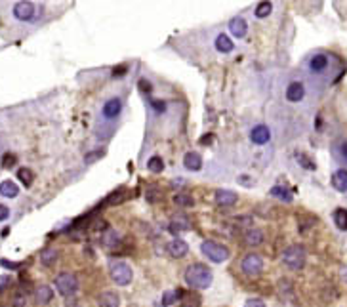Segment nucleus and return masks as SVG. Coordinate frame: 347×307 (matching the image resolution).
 I'll list each match as a JSON object with an SVG mask.
<instances>
[{"label":"nucleus","instance_id":"5","mask_svg":"<svg viewBox=\"0 0 347 307\" xmlns=\"http://www.w3.org/2000/svg\"><path fill=\"white\" fill-rule=\"evenodd\" d=\"M56 288H58V292L65 298H69V296H73L76 290H78V279L74 277L73 273H69V271H65V273H59L58 277H56Z\"/></svg>","mask_w":347,"mask_h":307},{"label":"nucleus","instance_id":"26","mask_svg":"<svg viewBox=\"0 0 347 307\" xmlns=\"http://www.w3.org/2000/svg\"><path fill=\"white\" fill-rule=\"evenodd\" d=\"M244 243H246L248 246H258L263 243V233L261 231H258V229H252V231H248L246 235H244Z\"/></svg>","mask_w":347,"mask_h":307},{"label":"nucleus","instance_id":"40","mask_svg":"<svg viewBox=\"0 0 347 307\" xmlns=\"http://www.w3.org/2000/svg\"><path fill=\"white\" fill-rule=\"evenodd\" d=\"M103 155V151H98V153H90V155H86V162L90 164L92 160H98V157H101Z\"/></svg>","mask_w":347,"mask_h":307},{"label":"nucleus","instance_id":"44","mask_svg":"<svg viewBox=\"0 0 347 307\" xmlns=\"http://www.w3.org/2000/svg\"><path fill=\"white\" fill-rule=\"evenodd\" d=\"M181 307H187V306H181Z\"/></svg>","mask_w":347,"mask_h":307},{"label":"nucleus","instance_id":"3","mask_svg":"<svg viewBox=\"0 0 347 307\" xmlns=\"http://www.w3.org/2000/svg\"><path fill=\"white\" fill-rule=\"evenodd\" d=\"M200 252L214 263H223L229 258V248L222 243H216V241H204L200 245Z\"/></svg>","mask_w":347,"mask_h":307},{"label":"nucleus","instance_id":"10","mask_svg":"<svg viewBox=\"0 0 347 307\" xmlns=\"http://www.w3.org/2000/svg\"><path fill=\"white\" fill-rule=\"evenodd\" d=\"M54 300V288L50 284H38L35 288V302L38 306H48Z\"/></svg>","mask_w":347,"mask_h":307},{"label":"nucleus","instance_id":"13","mask_svg":"<svg viewBox=\"0 0 347 307\" xmlns=\"http://www.w3.org/2000/svg\"><path fill=\"white\" fill-rule=\"evenodd\" d=\"M120 111H122V101L118 98H113L109 101H105V105H103V117L105 119H116L120 115Z\"/></svg>","mask_w":347,"mask_h":307},{"label":"nucleus","instance_id":"29","mask_svg":"<svg viewBox=\"0 0 347 307\" xmlns=\"http://www.w3.org/2000/svg\"><path fill=\"white\" fill-rule=\"evenodd\" d=\"M179 294H181L179 290H166V292L162 294V306H164V307L174 306V304H175V302L181 298Z\"/></svg>","mask_w":347,"mask_h":307},{"label":"nucleus","instance_id":"21","mask_svg":"<svg viewBox=\"0 0 347 307\" xmlns=\"http://www.w3.org/2000/svg\"><path fill=\"white\" fill-rule=\"evenodd\" d=\"M120 243V235L116 233V231H105V233L101 235V245L105 246V248H115V246Z\"/></svg>","mask_w":347,"mask_h":307},{"label":"nucleus","instance_id":"38","mask_svg":"<svg viewBox=\"0 0 347 307\" xmlns=\"http://www.w3.org/2000/svg\"><path fill=\"white\" fill-rule=\"evenodd\" d=\"M210 141H214V134H206L198 139V143H202V145H210Z\"/></svg>","mask_w":347,"mask_h":307},{"label":"nucleus","instance_id":"15","mask_svg":"<svg viewBox=\"0 0 347 307\" xmlns=\"http://www.w3.org/2000/svg\"><path fill=\"white\" fill-rule=\"evenodd\" d=\"M99 307H120V298L116 292H113V290H105V292H101L98 300Z\"/></svg>","mask_w":347,"mask_h":307},{"label":"nucleus","instance_id":"35","mask_svg":"<svg viewBox=\"0 0 347 307\" xmlns=\"http://www.w3.org/2000/svg\"><path fill=\"white\" fill-rule=\"evenodd\" d=\"M137 86H139V90H141V92H145V94H149V92L153 90V86H151V82H149L147 78H141V80L137 82Z\"/></svg>","mask_w":347,"mask_h":307},{"label":"nucleus","instance_id":"17","mask_svg":"<svg viewBox=\"0 0 347 307\" xmlns=\"http://www.w3.org/2000/svg\"><path fill=\"white\" fill-rule=\"evenodd\" d=\"M332 185H334L336 191L346 193L347 191V170H344V168L336 170V172L332 174Z\"/></svg>","mask_w":347,"mask_h":307},{"label":"nucleus","instance_id":"27","mask_svg":"<svg viewBox=\"0 0 347 307\" xmlns=\"http://www.w3.org/2000/svg\"><path fill=\"white\" fill-rule=\"evenodd\" d=\"M170 227H172V231H183V229H191V223H189V218L175 216V218L170 221Z\"/></svg>","mask_w":347,"mask_h":307},{"label":"nucleus","instance_id":"30","mask_svg":"<svg viewBox=\"0 0 347 307\" xmlns=\"http://www.w3.org/2000/svg\"><path fill=\"white\" fill-rule=\"evenodd\" d=\"M147 170L151 174H161L164 170V162H162L161 157H151L147 160Z\"/></svg>","mask_w":347,"mask_h":307},{"label":"nucleus","instance_id":"9","mask_svg":"<svg viewBox=\"0 0 347 307\" xmlns=\"http://www.w3.org/2000/svg\"><path fill=\"white\" fill-rule=\"evenodd\" d=\"M250 139H252V143H256V145H263V143H267V141L271 139V132H269V128H267L265 124H258V126L252 128Z\"/></svg>","mask_w":347,"mask_h":307},{"label":"nucleus","instance_id":"36","mask_svg":"<svg viewBox=\"0 0 347 307\" xmlns=\"http://www.w3.org/2000/svg\"><path fill=\"white\" fill-rule=\"evenodd\" d=\"M151 105L157 113H164L166 111V103L164 101H157V99H151Z\"/></svg>","mask_w":347,"mask_h":307},{"label":"nucleus","instance_id":"39","mask_svg":"<svg viewBox=\"0 0 347 307\" xmlns=\"http://www.w3.org/2000/svg\"><path fill=\"white\" fill-rule=\"evenodd\" d=\"M126 71H128V67H126V65H118V67L113 71V76H120V74H126Z\"/></svg>","mask_w":347,"mask_h":307},{"label":"nucleus","instance_id":"4","mask_svg":"<svg viewBox=\"0 0 347 307\" xmlns=\"http://www.w3.org/2000/svg\"><path fill=\"white\" fill-rule=\"evenodd\" d=\"M109 275H111L113 283L118 284V286H128L134 279V273H132V267L126 263V261H115L109 269Z\"/></svg>","mask_w":347,"mask_h":307},{"label":"nucleus","instance_id":"19","mask_svg":"<svg viewBox=\"0 0 347 307\" xmlns=\"http://www.w3.org/2000/svg\"><path fill=\"white\" fill-rule=\"evenodd\" d=\"M0 195L6 198H13L19 195V187L15 182H10V180H6V182H2L0 184Z\"/></svg>","mask_w":347,"mask_h":307},{"label":"nucleus","instance_id":"2","mask_svg":"<svg viewBox=\"0 0 347 307\" xmlns=\"http://www.w3.org/2000/svg\"><path fill=\"white\" fill-rule=\"evenodd\" d=\"M305 259H307V252L301 245H292L288 246L285 252H283V261L288 269H301L305 265Z\"/></svg>","mask_w":347,"mask_h":307},{"label":"nucleus","instance_id":"14","mask_svg":"<svg viewBox=\"0 0 347 307\" xmlns=\"http://www.w3.org/2000/svg\"><path fill=\"white\" fill-rule=\"evenodd\" d=\"M183 166L187 170H191V172H198L202 168V157L198 153H195V151H189L183 157Z\"/></svg>","mask_w":347,"mask_h":307},{"label":"nucleus","instance_id":"37","mask_svg":"<svg viewBox=\"0 0 347 307\" xmlns=\"http://www.w3.org/2000/svg\"><path fill=\"white\" fill-rule=\"evenodd\" d=\"M10 218V208L6 204H0V221H6Z\"/></svg>","mask_w":347,"mask_h":307},{"label":"nucleus","instance_id":"7","mask_svg":"<svg viewBox=\"0 0 347 307\" xmlns=\"http://www.w3.org/2000/svg\"><path fill=\"white\" fill-rule=\"evenodd\" d=\"M240 269L246 275H260L263 269V259L258 254H246L240 261Z\"/></svg>","mask_w":347,"mask_h":307},{"label":"nucleus","instance_id":"11","mask_svg":"<svg viewBox=\"0 0 347 307\" xmlns=\"http://www.w3.org/2000/svg\"><path fill=\"white\" fill-rule=\"evenodd\" d=\"M236 198H238V195L233 193V191H229V189H218L214 193V200H216L218 206H233L236 202Z\"/></svg>","mask_w":347,"mask_h":307},{"label":"nucleus","instance_id":"6","mask_svg":"<svg viewBox=\"0 0 347 307\" xmlns=\"http://www.w3.org/2000/svg\"><path fill=\"white\" fill-rule=\"evenodd\" d=\"M13 15H15V19H19V21H33L35 17H37V4H33V2H15L13 4Z\"/></svg>","mask_w":347,"mask_h":307},{"label":"nucleus","instance_id":"41","mask_svg":"<svg viewBox=\"0 0 347 307\" xmlns=\"http://www.w3.org/2000/svg\"><path fill=\"white\" fill-rule=\"evenodd\" d=\"M23 306H25L23 296H15V300H13V307H23Z\"/></svg>","mask_w":347,"mask_h":307},{"label":"nucleus","instance_id":"16","mask_svg":"<svg viewBox=\"0 0 347 307\" xmlns=\"http://www.w3.org/2000/svg\"><path fill=\"white\" fill-rule=\"evenodd\" d=\"M229 31H231V35H233V37L244 38V37H246L248 25H246V21H244L242 17H235V19H231V21H229Z\"/></svg>","mask_w":347,"mask_h":307},{"label":"nucleus","instance_id":"24","mask_svg":"<svg viewBox=\"0 0 347 307\" xmlns=\"http://www.w3.org/2000/svg\"><path fill=\"white\" fill-rule=\"evenodd\" d=\"M172 200H174V204H177V206H181V208H191V206H195V198L191 197L189 193H175Z\"/></svg>","mask_w":347,"mask_h":307},{"label":"nucleus","instance_id":"20","mask_svg":"<svg viewBox=\"0 0 347 307\" xmlns=\"http://www.w3.org/2000/svg\"><path fill=\"white\" fill-rule=\"evenodd\" d=\"M235 48V44H233V40L227 37V35H218L216 38V50L218 52H222V54H229V52H233Z\"/></svg>","mask_w":347,"mask_h":307},{"label":"nucleus","instance_id":"43","mask_svg":"<svg viewBox=\"0 0 347 307\" xmlns=\"http://www.w3.org/2000/svg\"><path fill=\"white\" fill-rule=\"evenodd\" d=\"M8 281H10L8 277H2V279H0V288H4V286L8 284Z\"/></svg>","mask_w":347,"mask_h":307},{"label":"nucleus","instance_id":"12","mask_svg":"<svg viewBox=\"0 0 347 307\" xmlns=\"http://www.w3.org/2000/svg\"><path fill=\"white\" fill-rule=\"evenodd\" d=\"M303 98H305V86L301 82H290L286 88V99L292 103H297Z\"/></svg>","mask_w":347,"mask_h":307},{"label":"nucleus","instance_id":"28","mask_svg":"<svg viewBox=\"0 0 347 307\" xmlns=\"http://www.w3.org/2000/svg\"><path fill=\"white\" fill-rule=\"evenodd\" d=\"M17 180H19L25 187H31V185H33V180H35V174L31 172L29 168H25L23 166V168L17 170Z\"/></svg>","mask_w":347,"mask_h":307},{"label":"nucleus","instance_id":"1","mask_svg":"<svg viewBox=\"0 0 347 307\" xmlns=\"http://www.w3.org/2000/svg\"><path fill=\"white\" fill-rule=\"evenodd\" d=\"M185 283L191 288H197V290H206L210 288L212 281H214V275H212L210 267H206L204 263H193L185 269Z\"/></svg>","mask_w":347,"mask_h":307},{"label":"nucleus","instance_id":"23","mask_svg":"<svg viewBox=\"0 0 347 307\" xmlns=\"http://www.w3.org/2000/svg\"><path fill=\"white\" fill-rule=\"evenodd\" d=\"M332 218H334L336 227H338L340 231H347V210L346 208H336L334 214H332Z\"/></svg>","mask_w":347,"mask_h":307},{"label":"nucleus","instance_id":"8","mask_svg":"<svg viewBox=\"0 0 347 307\" xmlns=\"http://www.w3.org/2000/svg\"><path fill=\"white\" fill-rule=\"evenodd\" d=\"M166 252L172 256V258L179 259L187 256V252H189V245H187L185 241H181V239H174L170 241L168 245H166Z\"/></svg>","mask_w":347,"mask_h":307},{"label":"nucleus","instance_id":"22","mask_svg":"<svg viewBox=\"0 0 347 307\" xmlns=\"http://www.w3.org/2000/svg\"><path fill=\"white\" fill-rule=\"evenodd\" d=\"M271 197H277L281 198L283 202H292V191L288 189V187H283V185H275L271 189Z\"/></svg>","mask_w":347,"mask_h":307},{"label":"nucleus","instance_id":"34","mask_svg":"<svg viewBox=\"0 0 347 307\" xmlns=\"http://www.w3.org/2000/svg\"><path fill=\"white\" fill-rule=\"evenodd\" d=\"M244 307H265V302L260 300V298H250L244 302Z\"/></svg>","mask_w":347,"mask_h":307},{"label":"nucleus","instance_id":"32","mask_svg":"<svg viewBox=\"0 0 347 307\" xmlns=\"http://www.w3.org/2000/svg\"><path fill=\"white\" fill-rule=\"evenodd\" d=\"M124 200V189H118V191H115L113 195H109L107 198V202H109V206H116V204H120Z\"/></svg>","mask_w":347,"mask_h":307},{"label":"nucleus","instance_id":"42","mask_svg":"<svg viewBox=\"0 0 347 307\" xmlns=\"http://www.w3.org/2000/svg\"><path fill=\"white\" fill-rule=\"evenodd\" d=\"M340 153L344 155V159L347 160V143H342V147H340Z\"/></svg>","mask_w":347,"mask_h":307},{"label":"nucleus","instance_id":"25","mask_svg":"<svg viewBox=\"0 0 347 307\" xmlns=\"http://www.w3.org/2000/svg\"><path fill=\"white\" fill-rule=\"evenodd\" d=\"M40 261H42V265H54L56 261H58V250L56 248H46V250H42L40 252Z\"/></svg>","mask_w":347,"mask_h":307},{"label":"nucleus","instance_id":"18","mask_svg":"<svg viewBox=\"0 0 347 307\" xmlns=\"http://www.w3.org/2000/svg\"><path fill=\"white\" fill-rule=\"evenodd\" d=\"M326 67H328V58H326L324 54H317V56L311 58L309 69L313 71V73H324Z\"/></svg>","mask_w":347,"mask_h":307},{"label":"nucleus","instance_id":"31","mask_svg":"<svg viewBox=\"0 0 347 307\" xmlns=\"http://www.w3.org/2000/svg\"><path fill=\"white\" fill-rule=\"evenodd\" d=\"M273 12V4L271 2H260L258 6H256V17H267L269 13Z\"/></svg>","mask_w":347,"mask_h":307},{"label":"nucleus","instance_id":"33","mask_svg":"<svg viewBox=\"0 0 347 307\" xmlns=\"http://www.w3.org/2000/svg\"><path fill=\"white\" fill-rule=\"evenodd\" d=\"M15 162H17V159H15V155H12V153H6V155L2 157V160H0L2 168H13Z\"/></svg>","mask_w":347,"mask_h":307}]
</instances>
